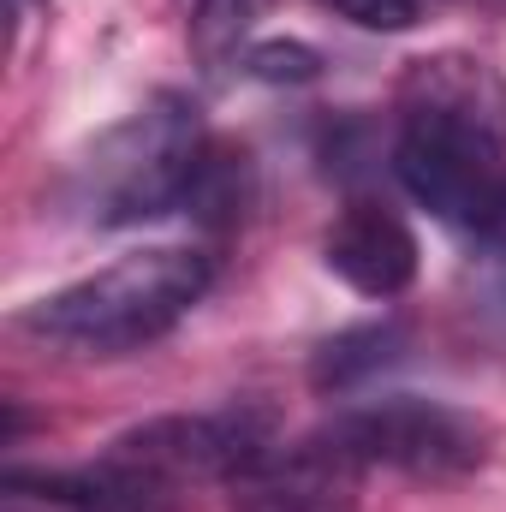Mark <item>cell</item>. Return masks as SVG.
I'll return each instance as SVG.
<instances>
[{
	"mask_svg": "<svg viewBox=\"0 0 506 512\" xmlns=\"http://www.w3.org/2000/svg\"><path fill=\"white\" fill-rule=\"evenodd\" d=\"M399 185L465 233H495L506 215V72L483 54L441 48L399 72L393 96Z\"/></svg>",
	"mask_w": 506,
	"mask_h": 512,
	"instance_id": "cell-1",
	"label": "cell"
},
{
	"mask_svg": "<svg viewBox=\"0 0 506 512\" xmlns=\"http://www.w3.org/2000/svg\"><path fill=\"white\" fill-rule=\"evenodd\" d=\"M215 286V262L191 245L131 251L48 298H36L18 328L66 358H126L167 340Z\"/></svg>",
	"mask_w": 506,
	"mask_h": 512,
	"instance_id": "cell-2",
	"label": "cell"
},
{
	"mask_svg": "<svg viewBox=\"0 0 506 512\" xmlns=\"http://www.w3.org/2000/svg\"><path fill=\"white\" fill-rule=\"evenodd\" d=\"M203 155H209V137L197 126V108L185 96H155L126 126L108 131L84 161L96 221L137 227V221L185 209L203 173Z\"/></svg>",
	"mask_w": 506,
	"mask_h": 512,
	"instance_id": "cell-3",
	"label": "cell"
},
{
	"mask_svg": "<svg viewBox=\"0 0 506 512\" xmlns=\"http://www.w3.org/2000/svg\"><path fill=\"white\" fill-rule=\"evenodd\" d=\"M316 435L346 465L399 471L411 483L477 477L495 453L489 417H477L465 405H447V399H423V393H387V399H370V405H352L334 423H322Z\"/></svg>",
	"mask_w": 506,
	"mask_h": 512,
	"instance_id": "cell-4",
	"label": "cell"
},
{
	"mask_svg": "<svg viewBox=\"0 0 506 512\" xmlns=\"http://www.w3.org/2000/svg\"><path fill=\"white\" fill-rule=\"evenodd\" d=\"M274 411L233 399L215 411H173V417H149L126 435L108 441L114 459H126L131 471L155 477L173 495H191L203 483H239L251 465H262L274 453Z\"/></svg>",
	"mask_w": 506,
	"mask_h": 512,
	"instance_id": "cell-5",
	"label": "cell"
},
{
	"mask_svg": "<svg viewBox=\"0 0 506 512\" xmlns=\"http://www.w3.org/2000/svg\"><path fill=\"white\" fill-rule=\"evenodd\" d=\"M322 262H328V274H340L352 292L387 304V298L411 292L423 251H417V233H411L387 203L358 197V203H346V209L334 215V227L322 233Z\"/></svg>",
	"mask_w": 506,
	"mask_h": 512,
	"instance_id": "cell-6",
	"label": "cell"
},
{
	"mask_svg": "<svg viewBox=\"0 0 506 512\" xmlns=\"http://www.w3.org/2000/svg\"><path fill=\"white\" fill-rule=\"evenodd\" d=\"M364 471L346 465L322 435H304L298 447H274L233 483L239 512H352Z\"/></svg>",
	"mask_w": 506,
	"mask_h": 512,
	"instance_id": "cell-7",
	"label": "cell"
},
{
	"mask_svg": "<svg viewBox=\"0 0 506 512\" xmlns=\"http://www.w3.org/2000/svg\"><path fill=\"white\" fill-rule=\"evenodd\" d=\"M405 352V322L381 316V322H352L340 334H328L316 352H310V387L316 393H352V387L376 382L381 370H393Z\"/></svg>",
	"mask_w": 506,
	"mask_h": 512,
	"instance_id": "cell-8",
	"label": "cell"
},
{
	"mask_svg": "<svg viewBox=\"0 0 506 512\" xmlns=\"http://www.w3.org/2000/svg\"><path fill=\"white\" fill-rule=\"evenodd\" d=\"M262 12H268V0H191V54L209 72L233 66Z\"/></svg>",
	"mask_w": 506,
	"mask_h": 512,
	"instance_id": "cell-9",
	"label": "cell"
},
{
	"mask_svg": "<svg viewBox=\"0 0 506 512\" xmlns=\"http://www.w3.org/2000/svg\"><path fill=\"white\" fill-rule=\"evenodd\" d=\"M245 72L262 84H310L322 72V54L310 42H256L245 54Z\"/></svg>",
	"mask_w": 506,
	"mask_h": 512,
	"instance_id": "cell-10",
	"label": "cell"
},
{
	"mask_svg": "<svg viewBox=\"0 0 506 512\" xmlns=\"http://www.w3.org/2000/svg\"><path fill=\"white\" fill-rule=\"evenodd\" d=\"M316 6H328L358 30H411L423 18V0H316Z\"/></svg>",
	"mask_w": 506,
	"mask_h": 512,
	"instance_id": "cell-11",
	"label": "cell"
},
{
	"mask_svg": "<svg viewBox=\"0 0 506 512\" xmlns=\"http://www.w3.org/2000/svg\"><path fill=\"white\" fill-rule=\"evenodd\" d=\"M36 507H42V501H36ZM6 512H24V507H18V501H6ZM48 512H66V507H48Z\"/></svg>",
	"mask_w": 506,
	"mask_h": 512,
	"instance_id": "cell-12",
	"label": "cell"
},
{
	"mask_svg": "<svg viewBox=\"0 0 506 512\" xmlns=\"http://www.w3.org/2000/svg\"><path fill=\"white\" fill-rule=\"evenodd\" d=\"M489 239H501V245H506V215H501V227H495V233H489Z\"/></svg>",
	"mask_w": 506,
	"mask_h": 512,
	"instance_id": "cell-13",
	"label": "cell"
},
{
	"mask_svg": "<svg viewBox=\"0 0 506 512\" xmlns=\"http://www.w3.org/2000/svg\"><path fill=\"white\" fill-rule=\"evenodd\" d=\"M501 6H506V0H501Z\"/></svg>",
	"mask_w": 506,
	"mask_h": 512,
	"instance_id": "cell-14",
	"label": "cell"
}]
</instances>
